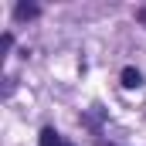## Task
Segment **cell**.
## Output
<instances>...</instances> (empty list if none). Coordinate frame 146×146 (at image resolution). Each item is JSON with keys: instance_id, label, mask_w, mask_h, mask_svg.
<instances>
[{"instance_id": "6da1fadb", "label": "cell", "mask_w": 146, "mask_h": 146, "mask_svg": "<svg viewBox=\"0 0 146 146\" xmlns=\"http://www.w3.org/2000/svg\"><path fill=\"white\" fill-rule=\"evenodd\" d=\"M41 146H72V143H65L54 129H41Z\"/></svg>"}, {"instance_id": "7a4b0ae2", "label": "cell", "mask_w": 146, "mask_h": 146, "mask_svg": "<svg viewBox=\"0 0 146 146\" xmlns=\"http://www.w3.org/2000/svg\"><path fill=\"white\" fill-rule=\"evenodd\" d=\"M122 85H126V88H139V85H143L139 72H136V68H122Z\"/></svg>"}, {"instance_id": "3957f363", "label": "cell", "mask_w": 146, "mask_h": 146, "mask_svg": "<svg viewBox=\"0 0 146 146\" xmlns=\"http://www.w3.org/2000/svg\"><path fill=\"white\" fill-rule=\"evenodd\" d=\"M17 17H21V21H27V17H37V7H34V3H21V7H17Z\"/></svg>"}, {"instance_id": "277c9868", "label": "cell", "mask_w": 146, "mask_h": 146, "mask_svg": "<svg viewBox=\"0 0 146 146\" xmlns=\"http://www.w3.org/2000/svg\"><path fill=\"white\" fill-rule=\"evenodd\" d=\"M99 146H112V143H99Z\"/></svg>"}]
</instances>
